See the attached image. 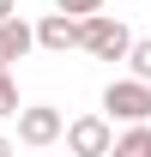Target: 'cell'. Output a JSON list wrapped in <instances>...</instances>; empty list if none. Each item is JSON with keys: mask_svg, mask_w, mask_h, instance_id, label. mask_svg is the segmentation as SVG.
Here are the masks:
<instances>
[{"mask_svg": "<svg viewBox=\"0 0 151 157\" xmlns=\"http://www.w3.org/2000/svg\"><path fill=\"white\" fill-rule=\"evenodd\" d=\"M79 48L97 55V60H127L133 30L115 18V12H91V18H79Z\"/></svg>", "mask_w": 151, "mask_h": 157, "instance_id": "6da1fadb", "label": "cell"}, {"mask_svg": "<svg viewBox=\"0 0 151 157\" xmlns=\"http://www.w3.org/2000/svg\"><path fill=\"white\" fill-rule=\"evenodd\" d=\"M103 115L109 121H127V127H139V121H151V85L145 78H109V91H103Z\"/></svg>", "mask_w": 151, "mask_h": 157, "instance_id": "7a4b0ae2", "label": "cell"}, {"mask_svg": "<svg viewBox=\"0 0 151 157\" xmlns=\"http://www.w3.org/2000/svg\"><path fill=\"white\" fill-rule=\"evenodd\" d=\"M55 139H67V115H60L55 103H24L18 109V145L42 151V145H55Z\"/></svg>", "mask_w": 151, "mask_h": 157, "instance_id": "3957f363", "label": "cell"}, {"mask_svg": "<svg viewBox=\"0 0 151 157\" xmlns=\"http://www.w3.org/2000/svg\"><path fill=\"white\" fill-rule=\"evenodd\" d=\"M67 151H73V157H109L115 151V121L109 115H79V121H67Z\"/></svg>", "mask_w": 151, "mask_h": 157, "instance_id": "277c9868", "label": "cell"}, {"mask_svg": "<svg viewBox=\"0 0 151 157\" xmlns=\"http://www.w3.org/2000/svg\"><path fill=\"white\" fill-rule=\"evenodd\" d=\"M37 48H48V55L79 48V18H67V12H42V18H37Z\"/></svg>", "mask_w": 151, "mask_h": 157, "instance_id": "5b68a950", "label": "cell"}, {"mask_svg": "<svg viewBox=\"0 0 151 157\" xmlns=\"http://www.w3.org/2000/svg\"><path fill=\"white\" fill-rule=\"evenodd\" d=\"M30 48H37V24H24V18H6V24H0V67L24 60Z\"/></svg>", "mask_w": 151, "mask_h": 157, "instance_id": "8992f818", "label": "cell"}, {"mask_svg": "<svg viewBox=\"0 0 151 157\" xmlns=\"http://www.w3.org/2000/svg\"><path fill=\"white\" fill-rule=\"evenodd\" d=\"M109 157H151V121L127 127V133H115V151Z\"/></svg>", "mask_w": 151, "mask_h": 157, "instance_id": "52a82bcc", "label": "cell"}, {"mask_svg": "<svg viewBox=\"0 0 151 157\" xmlns=\"http://www.w3.org/2000/svg\"><path fill=\"white\" fill-rule=\"evenodd\" d=\"M127 73L151 85V36H133V48H127Z\"/></svg>", "mask_w": 151, "mask_h": 157, "instance_id": "ba28073f", "label": "cell"}, {"mask_svg": "<svg viewBox=\"0 0 151 157\" xmlns=\"http://www.w3.org/2000/svg\"><path fill=\"white\" fill-rule=\"evenodd\" d=\"M18 109H24V103H18V78H12V67H0V121H6V115L18 121Z\"/></svg>", "mask_w": 151, "mask_h": 157, "instance_id": "9c48e42d", "label": "cell"}, {"mask_svg": "<svg viewBox=\"0 0 151 157\" xmlns=\"http://www.w3.org/2000/svg\"><path fill=\"white\" fill-rule=\"evenodd\" d=\"M55 12H67V18H91V12H103V0H55Z\"/></svg>", "mask_w": 151, "mask_h": 157, "instance_id": "30bf717a", "label": "cell"}, {"mask_svg": "<svg viewBox=\"0 0 151 157\" xmlns=\"http://www.w3.org/2000/svg\"><path fill=\"white\" fill-rule=\"evenodd\" d=\"M6 18H18V0H0V24Z\"/></svg>", "mask_w": 151, "mask_h": 157, "instance_id": "8fae6325", "label": "cell"}, {"mask_svg": "<svg viewBox=\"0 0 151 157\" xmlns=\"http://www.w3.org/2000/svg\"><path fill=\"white\" fill-rule=\"evenodd\" d=\"M0 157H18V139H6V133H0Z\"/></svg>", "mask_w": 151, "mask_h": 157, "instance_id": "7c38bea8", "label": "cell"}]
</instances>
